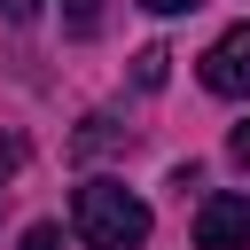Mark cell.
Segmentation results:
<instances>
[{
  "mask_svg": "<svg viewBox=\"0 0 250 250\" xmlns=\"http://www.w3.org/2000/svg\"><path fill=\"white\" fill-rule=\"evenodd\" d=\"M195 250H250V195H203Z\"/></svg>",
  "mask_w": 250,
  "mask_h": 250,
  "instance_id": "obj_3",
  "label": "cell"
},
{
  "mask_svg": "<svg viewBox=\"0 0 250 250\" xmlns=\"http://www.w3.org/2000/svg\"><path fill=\"white\" fill-rule=\"evenodd\" d=\"M23 156H31V148H23V133H0V195H8V180L23 172Z\"/></svg>",
  "mask_w": 250,
  "mask_h": 250,
  "instance_id": "obj_6",
  "label": "cell"
},
{
  "mask_svg": "<svg viewBox=\"0 0 250 250\" xmlns=\"http://www.w3.org/2000/svg\"><path fill=\"white\" fill-rule=\"evenodd\" d=\"M227 156H234V164H242V172H250V117H242V125H234V133H227Z\"/></svg>",
  "mask_w": 250,
  "mask_h": 250,
  "instance_id": "obj_9",
  "label": "cell"
},
{
  "mask_svg": "<svg viewBox=\"0 0 250 250\" xmlns=\"http://www.w3.org/2000/svg\"><path fill=\"white\" fill-rule=\"evenodd\" d=\"M62 31L70 39H94L102 31V0H62Z\"/></svg>",
  "mask_w": 250,
  "mask_h": 250,
  "instance_id": "obj_4",
  "label": "cell"
},
{
  "mask_svg": "<svg viewBox=\"0 0 250 250\" xmlns=\"http://www.w3.org/2000/svg\"><path fill=\"white\" fill-rule=\"evenodd\" d=\"M203 86L227 94V102L250 94V23H234V31H219V39L203 47Z\"/></svg>",
  "mask_w": 250,
  "mask_h": 250,
  "instance_id": "obj_2",
  "label": "cell"
},
{
  "mask_svg": "<svg viewBox=\"0 0 250 250\" xmlns=\"http://www.w3.org/2000/svg\"><path fill=\"white\" fill-rule=\"evenodd\" d=\"M39 8H47V0H0V16H8V23H31Z\"/></svg>",
  "mask_w": 250,
  "mask_h": 250,
  "instance_id": "obj_10",
  "label": "cell"
},
{
  "mask_svg": "<svg viewBox=\"0 0 250 250\" xmlns=\"http://www.w3.org/2000/svg\"><path fill=\"white\" fill-rule=\"evenodd\" d=\"M70 148H78V156H102V148H117V125H109V117H86V133H78Z\"/></svg>",
  "mask_w": 250,
  "mask_h": 250,
  "instance_id": "obj_5",
  "label": "cell"
},
{
  "mask_svg": "<svg viewBox=\"0 0 250 250\" xmlns=\"http://www.w3.org/2000/svg\"><path fill=\"white\" fill-rule=\"evenodd\" d=\"M16 250H62V227H23V242Z\"/></svg>",
  "mask_w": 250,
  "mask_h": 250,
  "instance_id": "obj_8",
  "label": "cell"
},
{
  "mask_svg": "<svg viewBox=\"0 0 250 250\" xmlns=\"http://www.w3.org/2000/svg\"><path fill=\"white\" fill-rule=\"evenodd\" d=\"M164 62H172L164 47H141V55H133V78H141V86H164Z\"/></svg>",
  "mask_w": 250,
  "mask_h": 250,
  "instance_id": "obj_7",
  "label": "cell"
},
{
  "mask_svg": "<svg viewBox=\"0 0 250 250\" xmlns=\"http://www.w3.org/2000/svg\"><path fill=\"white\" fill-rule=\"evenodd\" d=\"M148 16H188V8H203V0H141Z\"/></svg>",
  "mask_w": 250,
  "mask_h": 250,
  "instance_id": "obj_11",
  "label": "cell"
},
{
  "mask_svg": "<svg viewBox=\"0 0 250 250\" xmlns=\"http://www.w3.org/2000/svg\"><path fill=\"white\" fill-rule=\"evenodd\" d=\"M70 227H78V242H94V250H141V242H148V203H141L133 188H117V180H86V188L70 195Z\"/></svg>",
  "mask_w": 250,
  "mask_h": 250,
  "instance_id": "obj_1",
  "label": "cell"
}]
</instances>
